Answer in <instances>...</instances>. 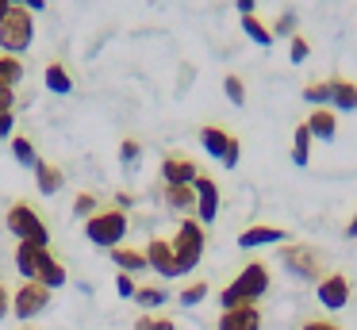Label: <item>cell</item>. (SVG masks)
<instances>
[{
    "label": "cell",
    "instance_id": "obj_16",
    "mask_svg": "<svg viewBox=\"0 0 357 330\" xmlns=\"http://www.w3.org/2000/svg\"><path fill=\"white\" fill-rule=\"evenodd\" d=\"M331 112H357V84L346 77L331 81Z\"/></svg>",
    "mask_w": 357,
    "mask_h": 330
},
{
    "label": "cell",
    "instance_id": "obj_25",
    "mask_svg": "<svg viewBox=\"0 0 357 330\" xmlns=\"http://www.w3.org/2000/svg\"><path fill=\"white\" fill-rule=\"evenodd\" d=\"M242 31H246V35L254 38L257 46H273V31L265 27V23L257 20V15H242Z\"/></svg>",
    "mask_w": 357,
    "mask_h": 330
},
{
    "label": "cell",
    "instance_id": "obj_15",
    "mask_svg": "<svg viewBox=\"0 0 357 330\" xmlns=\"http://www.w3.org/2000/svg\"><path fill=\"white\" fill-rule=\"evenodd\" d=\"M219 330H261V311L257 307H234L219 315Z\"/></svg>",
    "mask_w": 357,
    "mask_h": 330
},
{
    "label": "cell",
    "instance_id": "obj_44",
    "mask_svg": "<svg viewBox=\"0 0 357 330\" xmlns=\"http://www.w3.org/2000/svg\"><path fill=\"white\" fill-rule=\"evenodd\" d=\"M346 238H357V211H354V219H349V227H346Z\"/></svg>",
    "mask_w": 357,
    "mask_h": 330
},
{
    "label": "cell",
    "instance_id": "obj_20",
    "mask_svg": "<svg viewBox=\"0 0 357 330\" xmlns=\"http://www.w3.org/2000/svg\"><path fill=\"white\" fill-rule=\"evenodd\" d=\"M112 261H116V273H142V269H150L146 265V253L142 250H131V246H116L112 250Z\"/></svg>",
    "mask_w": 357,
    "mask_h": 330
},
{
    "label": "cell",
    "instance_id": "obj_14",
    "mask_svg": "<svg viewBox=\"0 0 357 330\" xmlns=\"http://www.w3.org/2000/svg\"><path fill=\"white\" fill-rule=\"evenodd\" d=\"M31 173H35V188L43 192V196H58L62 192V184H66V173L58 165H50V161H35L31 165Z\"/></svg>",
    "mask_w": 357,
    "mask_h": 330
},
{
    "label": "cell",
    "instance_id": "obj_39",
    "mask_svg": "<svg viewBox=\"0 0 357 330\" xmlns=\"http://www.w3.org/2000/svg\"><path fill=\"white\" fill-rule=\"evenodd\" d=\"M16 107V89H0V115Z\"/></svg>",
    "mask_w": 357,
    "mask_h": 330
},
{
    "label": "cell",
    "instance_id": "obj_2",
    "mask_svg": "<svg viewBox=\"0 0 357 330\" xmlns=\"http://www.w3.org/2000/svg\"><path fill=\"white\" fill-rule=\"evenodd\" d=\"M269 292V269L261 261H250L223 292H219V303L223 311H234V307H257V299Z\"/></svg>",
    "mask_w": 357,
    "mask_h": 330
},
{
    "label": "cell",
    "instance_id": "obj_12",
    "mask_svg": "<svg viewBox=\"0 0 357 330\" xmlns=\"http://www.w3.org/2000/svg\"><path fill=\"white\" fill-rule=\"evenodd\" d=\"M288 230L284 227H273V223H254V227H246L238 234V246L242 250H261V246H277L284 242Z\"/></svg>",
    "mask_w": 357,
    "mask_h": 330
},
{
    "label": "cell",
    "instance_id": "obj_26",
    "mask_svg": "<svg viewBox=\"0 0 357 330\" xmlns=\"http://www.w3.org/2000/svg\"><path fill=\"white\" fill-rule=\"evenodd\" d=\"M165 299H169V292H165V288H150V284H146V288H139V296H135V303L142 307V315H150L154 307H162Z\"/></svg>",
    "mask_w": 357,
    "mask_h": 330
},
{
    "label": "cell",
    "instance_id": "obj_11",
    "mask_svg": "<svg viewBox=\"0 0 357 330\" xmlns=\"http://www.w3.org/2000/svg\"><path fill=\"white\" fill-rule=\"evenodd\" d=\"M146 265L154 269L162 280H173V276H181V265H177V253H173V246L165 242V238H150L146 250Z\"/></svg>",
    "mask_w": 357,
    "mask_h": 330
},
{
    "label": "cell",
    "instance_id": "obj_13",
    "mask_svg": "<svg viewBox=\"0 0 357 330\" xmlns=\"http://www.w3.org/2000/svg\"><path fill=\"white\" fill-rule=\"evenodd\" d=\"M162 177H165V184H196L200 165H196L192 158H177V153H169V158L162 161Z\"/></svg>",
    "mask_w": 357,
    "mask_h": 330
},
{
    "label": "cell",
    "instance_id": "obj_43",
    "mask_svg": "<svg viewBox=\"0 0 357 330\" xmlns=\"http://www.w3.org/2000/svg\"><path fill=\"white\" fill-rule=\"evenodd\" d=\"M20 4H24L27 12H43V8H47V0H20Z\"/></svg>",
    "mask_w": 357,
    "mask_h": 330
},
{
    "label": "cell",
    "instance_id": "obj_27",
    "mask_svg": "<svg viewBox=\"0 0 357 330\" xmlns=\"http://www.w3.org/2000/svg\"><path fill=\"white\" fill-rule=\"evenodd\" d=\"M303 100H307V104H315V107H326V104H331V81L303 84Z\"/></svg>",
    "mask_w": 357,
    "mask_h": 330
},
{
    "label": "cell",
    "instance_id": "obj_37",
    "mask_svg": "<svg viewBox=\"0 0 357 330\" xmlns=\"http://www.w3.org/2000/svg\"><path fill=\"white\" fill-rule=\"evenodd\" d=\"M12 135H16V115L4 112L0 115V138H12Z\"/></svg>",
    "mask_w": 357,
    "mask_h": 330
},
{
    "label": "cell",
    "instance_id": "obj_6",
    "mask_svg": "<svg viewBox=\"0 0 357 330\" xmlns=\"http://www.w3.org/2000/svg\"><path fill=\"white\" fill-rule=\"evenodd\" d=\"M4 227L16 234V242H35V246H50V227L31 204H12L4 215Z\"/></svg>",
    "mask_w": 357,
    "mask_h": 330
},
{
    "label": "cell",
    "instance_id": "obj_21",
    "mask_svg": "<svg viewBox=\"0 0 357 330\" xmlns=\"http://www.w3.org/2000/svg\"><path fill=\"white\" fill-rule=\"evenodd\" d=\"M311 130H307V123H296V130H292V161L300 169H307V161H311Z\"/></svg>",
    "mask_w": 357,
    "mask_h": 330
},
{
    "label": "cell",
    "instance_id": "obj_30",
    "mask_svg": "<svg viewBox=\"0 0 357 330\" xmlns=\"http://www.w3.org/2000/svg\"><path fill=\"white\" fill-rule=\"evenodd\" d=\"M135 330H177V322L169 319V315H139V319H135Z\"/></svg>",
    "mask_w": 357,
    "mask_h": 330
},
{
    "label": "cell",
    "instance_id": "obj_18",
    "mask_svg": "<svg viewBox=\"0 0 357 330\" xmlns=\"http://www.w3.org/2000/svg\"><path fill=\"white\" fill-rule=\"evenodd\" d=\"M307 130L311 138H323V142H334V135H338V115L331 112V107H315L307 119Z\"/></svg>",
    "mask_w": 357,
    "mask_h": 330
},
{
    "label": "cell",
    "instance_id": "obj_38",
    "mask_svg": "<svg viewBox=\"0 0 357 330\" xmlns=\"http://www.w3.org/2000/svg\"><path fill=\"white\" fill-rule=\"evenodd\" d=\"M300 330H342V327H338V322H331V319H307Z\"/></svg>",
    "mask_w": 357,
    "mask_h": 330
},
{
    "label": "cell",
    "instance_id": "obj_23",
    "mask_svg": "<svg viewBox=\"0 0 357 330\" xmlns=\"http://www.w3.org/2000/svg\"><path fill=\"white\" fill-rule=\"evenodd\" d=\"M24 81V61L12 54H0V89H16Z\"/></svg>",
    "mask_w": 357,
    "mask_h": 330
},
{
    "label": "cell",
    "instance_id": "obj_1",
    "mask_svg": "<svg viewBox=\"0 0 357 330\" xmlns=\"http://www.w3.org/2000/svg\"><path fill=\"white\" fill-rule=\"evenodd\" d=\"M16 269L24 280H35V284H47L50 292L62 288L70 280L66 265L47 250V246H35V242H16Z\"/></svg>",
    "mask_w": 357,
    "mask_h": 330
},
{
    "label": "cell",
    "instance_id": "obj_42",
    "mask_svg": "<svg viewBox=\"0 0 357 330\" xmlns=\"http://www.w3.org/2000/svg\"><path fill=\"white\" fill-rule=\"evenodd\" d=\"M234 8H238V15H254L257 0H234Z\"/></svg>",
    "mask_w": 357,
    "mask_h": 330
},
{
    "label": "cell",
    "instance_id": "obj_35",
    "mask_svg": "<svg viewBox=\"0 0 357 330\" xmlns=\"http://www.w3.org/2000/svg\"><path fill=\"white\" fill-rule=\"evenodd\" d=\"M307 54H311V43H307L303 35H292V46H288V58H292L296 66H300V61L307 58Z\"/></svg>",
    "mask_w": 357,
    "mask_h": 330
},
{
    "label": "cell",
    "instance_id": "obj_29",
    "mask_svg": "<svg viewBox=\"0 0 357 330\" xmlns=\"http://www.w3.org/2000/svg\"><path fill=\"white\" fill-rule=\"evenodd\" d=\"M223 92H227V100H231L234 107L246 104V84H242L238 73H227V77H223Z\"/></svg>",
    "mask_w": 357,
    "mask_h": 330
},
{
    "label": "cell",
    "instance_id": "obj_28",
    "mask_svg": "<svg viewBox=\"0 0 357 330\" xmlns=\"http://www.w3.org/2000/svg\"><path fill=\"white\" fill-rule=\"evenodd\" d=\"M96 211H100V200H96L93 192H77V200H73V215L85 223V219H93Z\"/></svg>",
    "mask_w": 357,
    "mask_h": 330
},
{
    "label": "cell",
    "instance_id": "obj_4",
    "mask_svg": "<svg viewBox=\"0 0 357 330\" xmlns=\"http://www.w3.org/2000/svg\"><path fill=\"white\" fill-rule=\"evenodd\" d=\"M35 38V12H27L24 4H12L8 15L0 20V50L4 54H24Z\"/></svg>",
    "mask_w": 357,
    "mask_h": 330
},
{
    "label": "cell",
    "instance_id": "obj_45",
    "mask_svg": "<svg viewBox=\"0 0 357 330\" xmlns=\"http://www.w3.org/2000/svg\"><path fill=\"white\" fill-rule=\"evenodd\" d=\"M12 4H20V0H0V20L8 15V8H12Z\"/></svg>",
    "mask_w": 357,
    "mask_h": 330
},
{
    "label": "cell",
    "instance_id": "obj_9",
    "mask_svg": "<svg viewBox=\"0 0 357 330\" xmlns=\"http://www.w3.org/2000/svg\"><path fill=\"white\" fill-rule=\"evenodd\" d=\"M349 292H354V284H349L346 273H326L323 280L315 284V296L326 311H342V307L349 303Z\"/></svg>",
    "mask_w": 357,
    "mask_h": 330
},
{
    "label": "cell",
    "instance_id": "obj_41",
    "mask_svg": "<svg viewBox=\"0 0 357 330\" xmlns=\"http://www.w3.org/2000/svg\"><path fill=\"white\" fill-rule=\"evenodd\" d=\"M8 311H12V292L4 288V284H0V319H4Z\"/></svg>",
    "mask_w": 357,
    "mask_h": 330
},
{
    "label": "cell",
    "instance_id": "obj_31",
    "mask_svg": "<svg viewBox=\"0 0 357 330\" xmlns=\"http://www.w3.org/2000/svg\"><path fill=\"white\" fill-rule=\"evenodd\" d=\"M139 158H142V146L135 142V138H123V142H119V161H123L127 169H135Z\"/></svg>",
    "mask_w": 357,
    "mask_h": 330
},
{
    "label": "cell",
    "instance_id": "obj_32",
    "mask_svg": "<svg viewBox=\"0 0 357 330\" xmlns=\"http://www.w3.org/2000/svg\"><path fill=\"white\" fill-rule=\"evenodd\" d=\"M208 284H204V280H192V284H188V288L185 292H181V307H196V303H200V299L204 296H208Z\"/></svg>",
    "mask_w": 357,
    "mask_h": 330
},
{
    "label": "cell",
    "instance_id": "obj_33",
    "mask_svg": "<svg viewBox=\"0 0 357 330\" xmlns=\"http://www.w3.org/2000/svg\"><path fill=\"white\" fill-rule=\"evenodd\" d=\"M277 35H288V38L296 35V12H292V8H288V12H280V20L273 23V38H277Z\"/></svg>",
    "mask_w": 357,
    "mask_h": 330
},
{
    "label": "cell",
    "instance_id": "obj_22",
    "mask_svg": "<svg viewBox=\"0 0 357 330\" xmlns=\"http://www.w3.org/2000/svg\"><path fill=\"white\" fill-rule=\"evenodd\" d=\"M47 89L50 92H58V96H66V92H73V77H70V69L62 66V61H50L47 66Z\"/></svg>",
    "mask_w": 357,
    "mask_h": 330
},
{
    "label": "cell",
    "instance_id": "obj_46",
    "mask_svg": "<svg viewBox=\"0 0 357 330\" xmlns=\"http://www.w3.org/2000/svg\"><path fill=\"white\" fill-rule=\"evenodd\" d=\"M24 330H31V327H24Z\"/></svg>",
    "mask_w": 357,
    "mask_h": 330
},
{
    "label": "cell",
    "instance_id": "obj_36",
    "mask_svg": "<svg viewBox=\"0 0 357 330\" xmlns=\"http://www.w3.org/2000/svg\"><path fill=\"white\" fill-rule=\"evenodd\" d=\"M238 158H242V138H231V146H227V158H223V165H227V169H234V165H238Z\"/></svg>",
    "mask_w": 357,
    "mask_h": 330
},
{
    "label": "cell",
    "instance_id": "obj_5",
    "mask_svg": "<svg viewBox=\"0 0 357 330\" xmlns=\"http://www.w3.org/2000/svg\"><path fill=\"white\" fill-rule=\"evenodd\" d=\"M204 242H208V230L196 223V215L192 219H181V227H177V234L169 238V246H173V253H177V265H181V273H192L196 265H200V257H204Z\"/></svg>",
    "mask_w": 357,
    "mask_h": 330
},
{
    "label": "cell",
    "instance_id": "obj_7",
    "mask_svg": "<svg viewBox=\"0 0 357 330\" xmlns=\"http://www.w3.org/2000/svg\"><path fill=\"white\" fill-rule=\"evenodd\" d=\"M280 265L288 269V273L296 276V280H323V253L315 250V246H303V242H288L284 250H280Z\"/></svg>",
    "mask_w": 357,
    "mask_h": 330
},
{
    "label": "cell",
    "instance_id": "obj_8",
    "mask_svg": "<svg viewBox=\"0 0 357 330\" xmlns=\"http://www.w3.org/2000/svg\"><path fill=\"white\" fill-rule=\"evenodd\" d=\"M50 296H54V292H50L47 284L24 280L16 292H12V315H16L20 322H31L35 315H43L50 307Z\"/></svg>",
    "mask_w": 357,
    "mask_h": 330
},
{
    "label": "cell",
    "instance_id": "obj_3",
    "mask_svg": "<svg viewBox=\"0 0 357 330\" xmlns=\"http://www.w3.org/2000/svg\"><path fill=\"white\" fill-rule=\"evenodd\" d=\"M127 230H131V223H127V211H119V207H100L93 219H85V238L108 253L127 238Z\"/></svg>",
    "mask_w": 357,
    "mask_h": 330
},
{
    "label": "cell",
    "instance_id": "obj_40",
    "mask_svg": "<svg viewBox=\"0 0 357 330\" xmlns=\"http://www.w3.org/2000/svg\"><path fill=\"white\" fill-rule=\"evenodd\" d=\"M112 207H119V211H131V207H135V196H131V192H116V204H112Z\"/></svg>",
    "mask_w": 357,
    "mask_h": 330
},
{
    "label": "cell",
    "instance_id": "obj_34",
    "mask_svg": "<svg viewBox=\"0 0 357 330\" xmlns=\"http://www.w3.org/2000/svg\"><path fill=\"white\" fill-rule=\"evenodd\" d=\"M116 292H119L123 299H135V296H139V284H135V276H131V273H116Z\"/></svg>",
    "mask_w": 357,
    "mask_h": 330
},
{
    "label": "cell",
    "instance_id": "obj_24",
    "mask_svg": "<svg viewBox=\"0 0 357 330\" xmlns=\"http://www.w3.org/2000/svg\"><path fill=\"white\" fill-rule=\"evenodd\" d=\"M12 158H16L20 165L31 169L35 161H39V153H35V142H31L27 135H12Z\"/></svg>",
    "mask_w": 357,
    "mask_h": 330
},
{
    "label": "cell",
    "instance_id": "obj_17",
    "mask_svg": "<svg viewBox=\"0 0 357 330\" xmlns=\"http://www.w3.org/2000/svg\"><path fill=\"white\" fill-rule=\"evenodd\" d=\"M231 138H234V135H231L227 127H211V123H208V127H200V146H204V150H208L215 161L227 158V146H231Z\"/></svg>",
    "mask_w": 357,
    "mask_h": 330
},
{
    "label": "cell",
    "instance_id": "obj_19",
    "mask_svg": "<svg viewBox=\"0 0 357 330\" xmlns=\"http://www.w3.org/2000/svg\"><path fill=\"white\" fill-rule=\"evenodd\" d=\"M162 196H165V204L173 207V211H196V188L192 184H165L162 188Z\"/></svg>",
    "mask_w": 357,
    "mask_h": 330
},
{
    "label": "cell",
    "instance_id": "obj_10",
    "mask_svg": "<svg viewBox=\"0 0 357 330\" xmlns=\"http://www.w3.org/2000/svg\"><path fill=\"white\" fill-rule=\"evenodd\" d=\"M192 188H196V223H200V227H211L215 215H219V184L200 173Z\"/></svg>",
    "mask_w": 357,
    "mask_h": 330
}]
</instances>
